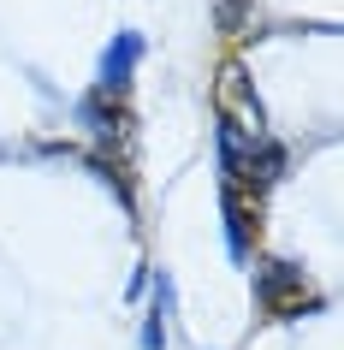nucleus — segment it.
<instances>
[{
    "mask_svg": "<svg viewBox=\"0 0 344 350\" xmlns=\"http://www.w3.org/2000/svg\"><path fill=\"white\" fill-rule=\"evenodd\" d=\"M214 107H220V131L232 137L237 148H261L267 143V113H261V95H255V77L243 66H220L214 77Z\"/></svg>",
    "mask_w": 344,
    "mask_h": 350,
    "instance_id": "obj_1",
    "label": "nucleus"
},
{
    "mask_svg": "<svg viewBox=\"0 0 344 350\" xmlns=\"http://www.w3.org/2000/svg\"><path fill=\"white\" fill-rule=\"evenodd\" d=\"M255 297H261V309L279 314V321H291V314L321 309V303H326V297L303 279V267H291V261H267L261 279H255Z\"/></svg>",
    "mask_w": 344,
    "mask_h": 350,
    "instance_id": "obj_2",
    "label": "nucleus"
},
{
    "mask_svg": "<svg viewBox=\"0 0 344 350\" xmlns=\"http://www.w3.org/2000/svg\"><path fill=\"white\" fill-rule=\"evenodd\" d=\"M137 54H143V42H137V36H119V42H113L107 54H101V90H125Z\"/></svg>",
    "mask_w": 344,
    "mask_h": 350,
    "instance_id": "obj_3",
    "label": "nucleus"
},
{
    "mask_svg": "<svg viewBox=\"0 0 344 350\" xmlns=\"http://www.w3.org/2000/svg\"><path fill=\"white\" fill-rule=\"evenodd\" d=\"M226 238H232V256H250V208L237 196V185H226Z\"/></svg>",
    "mask_w": 344,
    "mask_h": 350,
    "instance_id": "obj_4",
    "label": "nucleus"
},
{
    "mask_svg": "<svg viewBox=\"0 0 344 350\" xmlns=\"http://www.w3.org/2000/svg\"><path fill=\"white\" fill-rule=\"evenodd\" d=\"M166 345V332H161V321H148V327H143V350H161Z\"/></svg>",
    "mask_w": 344,
    "mask_h": 350,
    "instance_id": "obj_5",
    "label": "nucleus"
}]
</instances>
